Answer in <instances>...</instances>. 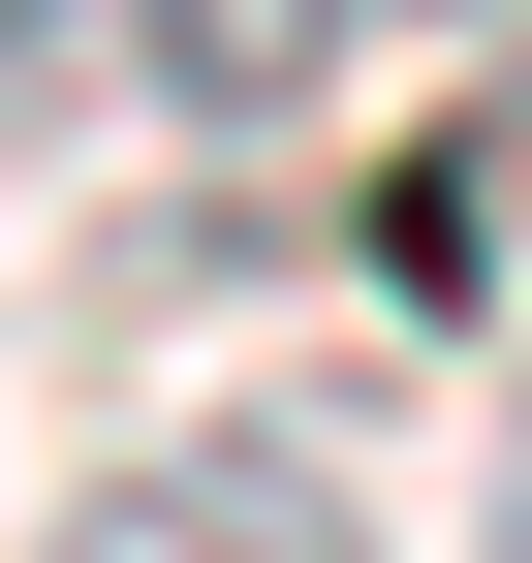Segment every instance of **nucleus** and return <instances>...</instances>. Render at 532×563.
Wrapping results in <instances>:
<instances>
[{
    "instance_id": "nucleus-2",
    "label": "nucleus",
    "mask_w": 532,
    "mask_h": 563,
    "mask_svg": "<svg viewBox=\"0 0 532 563\" xmlns=\"http://www.w3.org/2000/svg\"><path fill=\"white\" fill-rule=\"evenodd\" d=\"M376 32H408V0H125V95L157 125H313Z\"/></svg>"
},
{
    "instance_id": "nucleus-1",
    "label": "nucleus",
    "mask_w": 532,
    "mask_h": 563,
    "mask_svg": "<svg viewBox=\"0 0 532 563\" xmlns=\"http://www.w3.org/2000/svg\"><path fill=\"white\" fill-rule=\"evenodd\" d=\"M63 563H376V501H345L313 439H157V470L63 501Z\"/></svg>"
},
{
    "instance_id": "nucleus-3",
    "label": "nucleus",
    "mask_w": 532,
    "mask_h": 563,
    "mask_svg": "<svg viewBox=\"0 0 532 563\" xmlns=\"http://www.w3.org/2000/svg\"><path fill=\"white\" fill-rule=\"evenodd\" d=\"M501 251H532V32H501V95L376 188V282H408V313H501Z\"/></svg>"
}]
</instances>
